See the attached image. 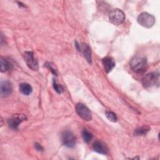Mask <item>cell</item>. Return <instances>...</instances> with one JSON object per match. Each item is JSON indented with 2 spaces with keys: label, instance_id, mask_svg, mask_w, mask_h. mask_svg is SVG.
I'll return each instance as SVG.
<instances>
[{
  "label": "cell",
  "instance_id": "8",
  "mask_svg": "<svg viewBox=\"0 0 160 160\" xmlns=\"http://www.w3.org/2000/svg\"><path fill=\"white\" fill-rule=\"evenodd\" d=\"M26 120V116L24 114H14L8 121L9 126L13 129H18L19 124Z\"/></svg>",
  "mask_w": 160,
  "mask_h": 160
},
{
  "label": "cell",
  "instance_id": "3",
  "mask_svg": "<svg viewBox=\"0 0 160 160\" xmlns=\"http://www.w3.org/2000/svg\"><path fill=\"white\" fill-rule=\"evenodd\" d=\"M109 19L112 24L118 26L124 22L125 14L124 12L119 9H113L109 14Z\"/></svg>",
  "mask_w": 160,
  "mask_h": 160
},
{
  "label": "cell",
  "instance_id": "9",
  "mask_svg": "<svg viewBox=\"0 0 160 160\" xmlns=\"http://www.w3.org/2000/svg\"><path fill=\"white\" fill-rule=\"evenodd\" d=\"M12 92V84L8 81H4L1 83L0 94L1 97L5 98L10 95Z\"/></svg>",
  "mask_w": 160,
  "mask_h": 160
},
{
  "label": "cell",
  "instance_id": "11",
  "mask_svg": "<svg viewBox=\"0 0 160 160\" xmlns=\"http://www.w3.org/2000/svg\"><path fill=\"white\" fill-rule=\"evenodd\" d=\"M92 148L96 152L101 154H107L108 152V148L107 146L106 145V144H104L101 141H96L93 144Z\"/></svg>",
  "mask_w": 160,
  "mask_h": 160
},
{
  "label": "cell",
  "instance_id": "6",
  "mask_svg": "<svg viewBox=\"0 0 160 160\" xmlns=\"http://www.w3.org/2000/svg\"><path fill=\"white\" fill-rule=\"evenodd\" d=\"M23 57L27 66L33 71L38 69V62L34 57V54L32 51H26L23 54Z\"/></svg>",
  "mask_w": 160,
  "mask_h": 160
},
{
  "label": "cell",
  "instance_id": "17",
  "mask_svg": "<svg viewBox=\"0 0 160 160\" xmlns=\"http://www.w3.org/2000/svg\"><path fill=\"white\" fill-rule=\"evenodd\" d=\"M105 114H106V118L110 121H112V122H114L117 121V119H118L117 116H116V114L114 112H113L112 111H108L106 112Z\"/></svg>",
  "mask_w": 160,
  "mask_h": 160
},
{
  "label": "cell",
  "instance_id": "10",
  "mask_svg": "<svg viewBox=\"0 0 160 160\" xmlns=\"http://www.w3.org/2000/svg\"><path fill=\"white\" fill-rule=\"evenodd\" d=\"M80 46V49L79 51L82 52L84 56L86 59L87 61L89 63L91 64L92 62V57H91V50L89 45L85 42H82Z\"/></svg>",
  "mask_w": 160,
  "mask_h": 160
},
{
  "label": "cell",
  "instance_id": "16",
  "mask_svg": "<svg viewBox=\"0 0 160 160\" xmlns=\"http://www.w3.org/2000/svg\"><path fill=\"white\" fill-rule=\"evenodd\" d=\"M82 137L84 141L86 143H88L92 140L93 136L91 132L88 131L87 129H84L82 131Z\"/></svg>",
  "mask_w": 160,
  "mask_h": 160
},
{
  "label": "cell",
  "instance_id": "18",
  "mask_svg": "<svg viewBox=\"0 0 160 160\" xmlns=\"http://www.w3.org/2000/svg\"><path fill=\"white\" fill-rule=\"evenodd\" d=\"M53 88H54V90L59 94H61L64 91L63 87L62 86L57 84V82L55 80L53 81Z\"/></svg>",
  "mask_w": 160,
  "mask_h": 160
},
{
  "label": "cell",
  "instance_id": "4",
  "mask_svg": "<svg viewBox=\"0 0 160 160\" xmlns=\"http://www.w3.org/2000/svg\"><path fill=\"white\" fill-rule=\"evenodd\" d=\"M137 21L141 26L149 28L154 24L155 18L152 15L148 12H142L138 16Z\"/></svg>",
  "mask_w": 160,
  "mask_h": 160
},
{
  "label": "cell",
  "instance_id": "13",
  "mask_svg": "<svg viewBox=\"0 0 160 160\" xmlns=\"http://www.w3.org/2000/svg\"><path fill=\"white\" fill-rule=\"evenodd\" d=\"M19 91L22 94L28 96L32 92V88L30 84L24 82L19 85Z\"/></svg>",
  "mask_w": 160,
  "mask_h": 160
},
{
  "label": "cell",
  "instance_id": "19",
  "mask_svg": "<svg viewBox=\"0 0 160 160\" xmlns=\"http://www.w3.org/2000/svg\"><path fill=\"white\" fill-rule=\"evenodd\" d=\"M47 68H48L55 75H57V70L56 69V68H54L53 67V66L51 64V63H49V62H46L45 64H44Z\"/></svg>",
  "mask_w": 160,
  "mask_h": 160
},
{
  "label": "cell",
  "instance_id": "5",
  "mask_svg": "<svg viewBox=\"0 0 160 160\" xmlns=\"http://www.w3.org/2000/svg\"><path fill=\"white\" fill-rule=\"evenodd\" d=\"M76 111L79 116L86 121L92 119V114L89 108L82 103H78L76 105Z\"/></svg>",
  "mask_w": 160,
  "mask_h": 160
},
{
  "label": "cell",
  "instance_id": "2",
  "mask_svg": "<svg viewBox=\"0 0 160 160\" xmlns=\"http://www.w3.org/2000/svg\"><path fill=\"white\" fill-rule=\"evenodd\" d=\"M142 84L145 88L158 86L159 84V73L156 71L147 74L142 78Z\"/></svg>",
  "mask_w": 160,
  "mask_h": 160
},
{
  "label": "cell",
  "instance_id": "14",
  "mask_svg": "<svg viewBox=\"0 0 160 160\" xmlns=\"http://www.w3.org/2000/svg\"><path fill=\"white\" fill-rule=\"evenodd\" d=\"M11 62L7 59L4 58H1V71L2 72L8 71L11 69Z\"/></svg>",
  "mask_w": 160,
  "mask_h": 160
},
{
  "label": "cell",
  "instance_id": "1",
  "mask_svg": "<svg viewBox=\"0 0 160 160\" xmlns=\"http://www.w3.org/2000/svg\"><path fill=\"white\" fill-rule=\"evenodd\" d=\"M130 67L136 73H143L147 69V59L143 56H136L132 58Z\"/></svg>",
  "mask_w": 160,
  "mask_h": 160
},
{
  "label": "cell",
  "instance_id": "15",
  "mask_svg": "<svg viewBox=\"0 0 160 160\" xmlns=\"http://www.w3.org/2000/svg\"><path fill=\"white\" fill-rule=\"evenodd\" d=\"M150 130V128L149 126H142L139 128L134 131V134L136 136H143L147 134V132Z\"/></svg>",
  "mask_w": 160,
  "mask_h": 160
},
{
  "label": "cell",
  "instance_id": "12",
  "mask_svg": "<svg viewBox=\"0 0 160 160\" xmlns=\"http://www.w3.org/2000/svg\"><path fill=\"white\" fill-rule=\"evenodd\" d=\"M102 63L104 66V70L107 73H109L115 66V62L111 57H106L102 59Z\"/></svg>",
  "mask_w": 160,
  "mask_h": 160
},
{
  "label": "cell",
  "instance_id": "21",
  "mask_svg": "<svg viewBox=\"0 0 160 160\" xmlns=\"http://www.w3.org/2000/svg\"><path fill=\"white\" fill-rule=\"evenodd\" d=\"M18 3H19L20 4H21V2H18ZM21 6H23V7H25V6H24V5H21Z\"/></svg>",
  "mask_w": 160,
  "mask_h": 160
},
{
  "label": "cell",
  "instance_id": "20",
  "mask_svg": "<svg viewBox=\"0 0 160 160\" xmlns=\"http://www.w3.org/2000/svg\"><path fill=\"white\" fill-rule=\"evenodd\" d=\"M35 148L36 149L37 151H43V148L41 146V144H39V143H35Z\"/></svg>",
  "mask_w": 160,
  "mask_h": 160
},
{
  "label": "cell",
  "instance_id": "7",
  "mask_svg": "<svg viewBox=\"0 0 160 160\" xmlns=\"http://www.w3.org/2000/svg\"><path fill=\"white\" fill-rule=\"evenodd\" d=\"M61 138L62 144L68 148H73L76 144V138L71 131H66L62 132Z\"/></svg>",
  "mask_w": 160,
  "mask_h": 160
}]
</instances>
